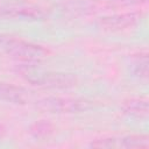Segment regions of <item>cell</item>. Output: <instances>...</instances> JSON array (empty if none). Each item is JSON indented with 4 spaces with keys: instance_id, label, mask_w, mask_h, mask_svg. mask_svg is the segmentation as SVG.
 I'll return each instance as SVG.
<instances>
[{
    "instance_id": "obj_2",
    "label": "cell",
    "mask_w": 149,
    "mask_h": 149,
    "mask_svg": "<svg viewBox=\"0 0 149 149\" xmlns=\"http://www.w3.org/2000/svg\"><path fill=\"white\" fill-rule=\"evenodd\" d=\"M27 80L33 85L45 88H69L77 84L76 76L63 72H31L24 71Z\"/></svg>"
},
{
    "instance_id": "obj_7",
    "label": "cell",
    "mask_w": 149,
    "mask_h": 149,
    "mask_svg": "<svg viewBox=\"0 0 149 149\" xmlns=\"http://www.w3.org/2000/svg\"><path fill=\"white\" fill-rule=\"evenodd\" d=\"M44 13L38 8H10L0 12V19L7 20H41Z\"/></svg>"
},
{
    "instance_id": "obj_5",
    "label": "cell",
    "mask_w": 149,
    "mask_h": 149,
    "mask_svg": "<svg viewBox=\"0 0 149 149\" xmlns=\"http://www.w3.org/2000/svg\"><path fill=\"white\" fill-rule=\"evenodd\" d=\"M141 17H142L141 12H128V13L101 17L99 21V26L107 30H122L137 24Z\"/></svg>"
},
{
    "instance_id": "obj_6",
    "label": "cell",
    "mask_w": 149,
    "mask_h": 149,
    "mask_svg": "<svg viewBox=\"0 0 149 149\" xmlns=\"http://www.w3.org/2000/svg\"><path fill=\"white\" fill-rule=\"evenodd\" d=\"M0 100L15 105H24L29 101V93L24 88L13 84L0 83Z\"/></svg>"
},
{
    "instance_id": "obj_10",
    "label": "cell",
    "mask_w": 149,
    "mask_h": 149,
    "mask_svg": "<svg viewBox=\"0 0 149 149\" xmlns=\"http://www.w3.org/2000/svg\"><path fill=\"white\" fill-rule=\"evenodd\" d=\"M133 73L141 79H146L148 77V56H147V54H140L134 59Z\"/></svg>"
},
{
    "instance_id": "obj_1",
    "label": "cell",
    "mask_w": 149,
    "mask_h": 149,
    "mask_svg": "<svg viewBox=\"0 0 149 149\" xmlns=\"http://www.w3.org/2000/svg\"><path fill=\"white\" fill-rule=\"evenodd\" d=\"M5 50L12 58L24 63L40 62L44 59L49 54V51L42 45L15 38L5 41Z\"/></svg>"
},
{
    "instance_id": "obj_12",
    "label": "cell",
    "mask_w": 149,
    "mask_h": 149,
    "mask_svg": "<svg viewBox=\"0 0 149 149\" xmlns=\"http://www.w3.org/2000/svg\"><path fill=\"white\" fill-rule=\"evenodd\" d=\"M2 43H5V37L2 35H0V44H2Z\"/></svg>"
},
{
    "instance_id": "obj_11",
    "label": "cell",
    "mask_w": 149,
    "mask_h": 149,
    "mask_svg": "<svg viewBox=\"0 0 149 149\" xmlns=\"http://www.w3.org/2000/svg\"><path fill=\"white\" fill-rule=\"evenodd\" d=\"M148 0H115L118 6H134L146 3Z\"/></svg>"
},
{
    "instance_id": "obj_3",
    "label": "cell",
    "mask_w": 149,
    "mask_h": 149,
    "mask_svg": "<svg viewBox=\"0 0 149 149\" xmlns=\"http://www.w3.org/2000/svg\"><path fill=\"white\" fill-rule=\"evenodd\" d=\"M37 107L50 113L71 114V113H79L88 109L90 102L83 99L50 97V98H44L40 100L37 102Z\"/></svg>"
},
{
    "instance_id": "obj_4",
    "label": "cell",
    "mask_w": 149,
    "mask_h": 149,
    "mask_svg": "<svg viewBox=\"0 0 149 149\" xmlns=\"http://www.w3.org/2000/svg\"><path fill=\"white\" fill-rule=\"evenodd\" d=\"M93 148H148L149 139L147 135H127L121 137H105L91 143Z\"/></svg>"
},
{
    "instance_id": "obj_9",
    "label": "cell",
    "mask_w": 149,
    "mask_h": 149,
    "mask_svg": "<svg viewBox=\"0 0 149 149\" xmlns=\"http://www.w3.org/2000/svg\"><path fill=\"white\" fill-rule=\"evenodd\" d=\"M54 130V127L52 125L47 121V120H38L36 122H34L31 126H30V129H29V133L31 134L33 137L37 139V140H41V139H45L48 137Z\"/></svg>"
},
{
    "instance_id": "obj_8",
    "label": "cell",
    "mask_w": 149,
    "mask_h": 149,
    "mask_svg": "<svg viewBox=\"0 0 149 149\" xmlns=\"http://www.w3.org/2000/svg\"><path fill=\"white\" fill-rule=\"evenodd\" d=\"M122 111L125 114L134 118H146L148 115V101L146 99H129L122 105Z\"/></svg>"
}]
</instances>
